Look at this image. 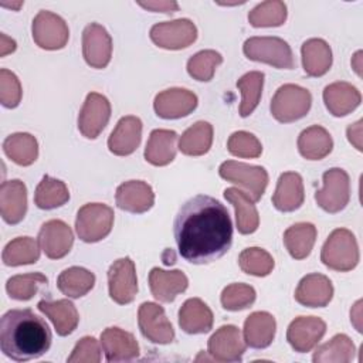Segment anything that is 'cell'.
I'll return each instance as SVG.
<instances>
[{"mask_svg":"<svg viewBox=\"0 0 363 363\" xmlns=\"http://www.w3.org/2000/svg\"><path fill=\"white\" fill-rule=\"evenodd\" d=\"M213 320L211 309L199 298L187 299L179 311V326L189 335L210 332Z\"/></svg>","mask_w":363,"mask_h":363,"instance_id":"83f0119b","label":"cell"},{"mask_svg":"<svg viewBox=\"0 0 363 363\" xmlns=\"http://www.w3.org/2000/svg\"><path fill=\"white\" fill-rule=\"evenodd\" d=\"M38 309L45 316L50 318L52 322L55 332L60 336L71 335L79 322V315L75 305L69 299H58V301H48L41 299L38 302Z\"/></svg>","mask_w":363,"mask_h":363,"instance_id":"4316f807","label":"cell"},{"mask_svg":"<svg viewBox=\"0 0 363 363\" xmlns=\"http://www.w3.org/2000/svg\"><path fill=\"white\" fill-rule=\"evenodd\" d=\"M264 85V72L250 71L237 81V88L241 91L242 99L240 104V115L242 118L250 116L258 106Z\"/></svg>","mask_w":363,"mask_h":363,"instance_id":"60d3db41","label":"cell"},{"mask_svg":"<svg viewBox=\"0 0 363 363\" xmlns=\"http://www.w3.org/2000/svg\"><path fill=\"white\" fill-rule=\"evenodd\" d=\"M240 268L254 277H267L274 269V258L262 248L251 247L242 250L238 257Z\"/></svg>","mask_w":363,"mask_h":363,"instance_id":"f6af8a7d","label":"cell"},{"mask_svg":"<svg viewBox=\"0 0 363 363\" xmlns=\"http://www.w3.org/2000/svg\"><path fill=\"white\" fill-rule=\"evenodd\" d=\"M149 286L152 295L164 303H170L179 294H183L189 286V279L180 269L164 271L162 268H152L149 272Z\"/></svg>","mask_w":363,"mask_h":363,"instance_id":"7402d4cb","label":"cell"},{"mask_svg":"<svg viewBox=\"0 0 363 363\" xmlns=\"http://www.w3.org/2000/svg\"><path fill=\"white\" fill-rule=\"evenodd\" d=\"M94 285L95 275L82 267L67 268L57 278V286L61 294L74 299L86 295Z\"/></svg>","mask_w":363,"mask_h":363,"instance_id":"8d00e7d4","label":"cell"},{"mask_svg":"<svg viewBox=\"0 0 363 363\" xmlns=\"http://www.w3.org/2000/svg\"><path fill=\"white\" fill-rule=\"evenodd\" d=\"M21 84L17 75L6 68L0 69V102L4 108H16L21 101Z\"/></svg>","mask_w":363,"mask_h":363,"instance_id":"c3c4849f","label":"cell"},{"mask_svg":"<svg viewBox=\"0 0 363 363\" xmlns=\"http://www.w3.org/2000/svg\"><path fill=\"white\" fill-rule=\"evenodd\" d=\"M286 20V6L284 1L272 0L257 4L248 13V21L252 27H278Z\"/></svg>","mask_w":363,"mask_h":363,"instance_id":"b9f144b4","label":"cell"},{"mask_svg":"<svg viewBox=\"0 0 363 363\" xmlns=\"http://www.w3.org/2000/svg\"><path fill=\"white\" fill-rule=\"evenodd\" d=\"M197 106V96L184 88H170L156 95L153 108L159 118L179 119L191 113Z\"/></svg>","mask_w":363,"mask_h":363,"instance_id":"e0dca14e","label":"cell"},{"mask_svg":"<svg viewBox=\"0 0 363 363\" xmlns=\"http://www.w3.org/2000/svg\"><path fill=\"white\" fill-rule=\"evenodd\" d=\"M48 282L47 277L41 272H30V274H21L14 275L9 278L6 284V291L10 295V298L17 301H28L31 299L38 288L41 285H45Z\"/></svg>","mask_w":363,"mask_h":363,"instance_id":"7bdbcfd3","label":"cell"},{"mask_svg":"<svg viewBox=\"0 0 363 363\" xmlns=\"http://www.w3.org/2000/svg\"><path fill=\"white\" fill-rule=\"evenodd\" d=\"M173 234L182 258L191 264H208L230 250L233 223L224 204L211 196L197 194L177 211Z\"/></svg>","mask_w":363,"mask_h":363,"instance_id":"6da1fadb","label":"cell"},{"mask_svg":"<svg viewBox=\"0 0 363 363\" xmlns=\"http://www.w3.org/2000/svg\"><path fill=\"white\" fill-rule=\"evenodd\" d=\"M27 211V189L18 180H7L0 187V213L7 224L20 223Z\"/></svg>","mask_w":363,"mask_h":363,"instance_id":"cb8c5ba5","label":"cell"},{"mask_svg":"<svg viewBox=\"0 0 363 363\" xmlns=\"http://www.w3.org/2000/svg\"><path fill=\"white\" fill-rule=\"evenodd\" d=\"M177 133L169 129H155L150 132L145 147V159L153 166H166L176 156Z\"/></svg>","mask_w":363,"mask_h":363,"instance_id":"1f68e13d","label":"cell"},{"mask_svg":"<svg viewBox=\"0 0 363 363\" xmlns=\"http://www.w3.org/2000/svg\"><path fill=\"white\" fill-rule=\"evenodd\" d=\"M242 51L248 60L272 65L278 69L295 67L289 44L279 37H251L245 40Z\"/></svg>","mask_w":363,"mask_h":363,"instance_id":"277c9868","label":"cell"},{"mask_svg":"<svg viewBox=\"0 0 363 363\" xmlns=\"http://www.w3.org/2000/svg\"><path fill=\"white\" fill-rule=\"evenodd\" d=\"M320 261L330 269L346 272L359 262V247L352 231L346 228L333 230L320 251Z\"/></svg>","mask_w":363,"mask_h":363,"instance_id":"3957f363","label":"cell"},{"mask_svg":"<svg viewBox=\"0 0 363 363\" xmlns=\"http://www.w3.org/2000/svg\"><path fill=\"white\" fill-rule=\"evenodd\" d=\"M139 6L150 10V11H156V13H166V14H172L174 11L179 10V4L176 1H167V0H156V1H139Z\"/></svg>","mask_w":363,"mask_h":363,"instance_id":"f907efd6","label":"cell"},{"mask_svg":"<svg viewBox=\"0 0 363 363\" xmlns=\"http://www.w3.org/2000/svg\"><path fill=\"white\" fill-rule=\"evenodd\" d=\"M14 50H16V41L1 33V35H0V55L4 57L7 54L13 52Z\"/></svg>","mask_w":363,"mask_h":363,"instance_id":"f5cc1de1","label":"cell"},{"mask_svg":"<svg viewBox=\"0 0 363 363\" xmlns=\"http://www.w3.org/2000/svg\"><path fill=\"white\" fill-rule=\"evenodd\" d=\"M138 323L142 335L152 343L169 345L174 340V329L164 309L155 302H143L139 306Z\"/></svg>","mask_w":363,"mask_h":363,"instance_id":"7c38bea8","label":"cell"},{"mask_svg":"<svg viewBox=\"0 0 363 363\" xmlns=\"http://www.w3.org/2000/svg\"><path fill=\"white\" fill-rule=\"evenodd\" d=\"M6 156L18 166H30L38 156L37 139L26 132H17L7 136L3 142Z\"/></svg>","mask_w":363,"mask_h":363,"instance_id":"e575fe53","label":"cell"},{"mask_svg":"<svg viewBox=\"0 0 363 363\" xmlns=\"http://www.w3.org/2000/svg\"><path fill=\"white\" fill-rule=\"evenodd\" d=\"M109 296L119 305L130 303L138 294V277L135 262L129 257L112 262L108 269Z\"/></svg>","mask_w":363,"mask_h":363,"instance_id":"30bf717a","label":"cell"},{"mask_svg":"<svg viewBox=\"0 0 363 363\" xmlns=\"http://www.w3.org/2000/svg\"><path fill=\"white\" fill-rule=\"evenodd\" d=\"M362 121H357L347 128V139L357 150H362Z\"/></svg>","mask_w":363,"mask_h":363,"instance_id":"816d5d0a","label":"cell"},{"mask_svg":"<svg viewBox=\"0 0 363 363\" xmlns=\"http://www.w3.org/2000/svg\"><path fill=\"white\" fill-rule=\"evenodd\" d=\"M218 174L224 180L245 189L247 194L254 201H258L262 197L268 184V173L264 167L242 162L227 160L221 163L218 167Z\"/></svg>","mask_w":363,"mask_h":363,"instance_id":"52a82bcc","label":"cell"},{"mask_svg":"<svg viewBox=\"0 0 363 363\" xmlns=\"http://www.w3.org/2000/svg\"><path fill=\"white\" fill-rule=\"evenodd\" d=\"M150 40L160 48L182 50L191 45L197 38V28L189 18L157 23L150 28Z\"/></svg>","mask_w":363,"mask_h":363,"instance_id":"8fae6325","label":"cell"},{"mask_svg":"<svg viewBox=\"0 0 363 363\" xmlns=\"http://www.w3.org/2000/svg\"><path fill=\"white\" fill-rule=\"evenodd\" d=\"M142 139V121L138 116L128 115L118 121L108 139L109 150L116 156L132 155Z\"/></svg>","mask_w":363,"mask_h":363,"instance_id":"44dd1931","label":"cell"},{"mask_svg":"<svg viewBox=\"0 0 363 363\" xmlns=\"http://www.w3.org/2000/svg\"><path fill=\"white\" fill-rule=\"evenodd\" d=\"M68 363H99L101 347L95 337L85 336L74 347L72 353L67 359Z\"/></svg>","mask_w":363,"mask_h":363,"instance_id":"681fc988","label":"cell"},{"mask_svg":"<svg viewBox=\"0 0 363 363\" xmlns=\"http://www.w3.org/2000/svg\"><path fill=\"white\" fill-rule=\"evenodd\" d=\"M48 323L31 309H10L0 319V349L14 362L38 359L51 346Z\"/></svg>","mask_w":363,"mask_h":363,"instance_id":"7a4b0ae2","label":"cell"},{"mask_svg":"<svg viewBox=\"0 0 363 363\" xmlns=\"http://www.w3.org/2000/svg\"><path fill=\"white\" fill-rule=\"evenodd\" d=\"M227 149L233 156L245 159H255L262 153L261 142L257 139V136L245 130L234 132L228 138Z\"/></svg>","mask_w":363,"mask_h":363,"instance_id":"7dc6e473","label":"cell"},{"mask_svg":"<svg viewBox=\"0 0 363 363\" xmlns=\"http://www.w3.org/2000/svg\"><path fill=\"white\" fill-rule=\"evenodd\" d=\"M326 332V323L318 316H298L286 330V340L295 352H311Z\"/></svg>","mask_w":363,"mask_h":363,"instance_id":"2e32d148","label":"cell"},{"mask_svg":"<svg viewBox=\"0 0 363 363\" xmlns=\"http://www.w3.org/2000/svg\"><path fill=\"white\" fill-rule=\"evenodd\" d=\"M323 102L333 116H345L360 105L362 95L352 84L337 81L323 89Z\"/></svg>","mask_w":363,"mask_h":363,"instance_id":"484cf974","label":"cell"},{"mask_svg":"<svg viewBox=\"0 0 363 363\" xmlns=\"http://www.w3.org/2000/svg\"><path fill=\"white\" fill-rule=\"evenodd\" d=\"M221 62L223 57L220 52L214 50H203L187 61V72L196 81L208 82L213 79L214 72Z\"/></svg>","mask_w":363,"mask_h":363,"instance_id":"ee69618b","label":"cell"},{"mask_svg":"<svg viewBox=\"0 0 363 363\" xmlns=\"http://www.w3.org/2000/svg\"><path fill=\"white\" fill-rule=\"evenodd\" d=\"M302 67L309 77L325 75L332 65V50L322 38H309L301 48Z\"/></svg>","mask_w":363,"mask_h":363,"instance_id":"4dcf8cb0","label":"cell"},{"mask_svg":"<svg viewBox=\"0 0 363 363\" xmlns=\"http://www.w3.org/2000/svg\"><path fill=\"white\" fill-rule=\"evenodd\" d=\"M115 201L121 210L140 214L152 208L155 203V193L146 182L129 180L116 189Z\"/></svg>","mask_w":363,"mask_h":363,"instance_id":"ffe728a7","label":"cell"},{"mask_svg":"<svg viewBox=\"0 0 363 363\" xmlns=\"http://www.w3.org/2000/svg\"><path fill=\"white\" fill-rule=\"evenodd\" d=\"M255 289L247 284H230L221 292V305L227 311H241L251 306L255 301Z\"/></svg>","mask_w":363,"mask_h":363,"instance_id":"bcb514c9","label":"cell"},{"mask_svg":"<svg viewBox=\"0 0 363 363\" xmlns=\"http://www.w3.org/2000/svg\"><path fill=\"white\" fill-rule=\"evenodd\" d=\"M82 55L92 68H105L112 57V38L98 23L88 24L82 31Z\"/></svg>","mask_w":363,"mask_h":363,"instance_id":"5bb4252c","label":"cell"},{"mask_svg":"<svg viewBox=\"0 0 363 363\" xmlns=\"http://www.w3.org/2000/svg\"><path fill=\"white\" fill-rule=\"evenodd\" d=\"M224 197L235 210V223L240 234H252L259 225V216L254 206V200L237 187L224 190Z\"/></svg>","mask_w":363,"mask_h":363,"instance_id":"f1b7e54d","label":"cell"},{"mask_svg":"<svg viewBox=\"0 0 363 363\" xmlns=\"http://www.w3.org/2000/svg\"><path fill=\"white\" fill-rule=\"evenodd\" d=\"M277 322L268 312H252L244 322V340L252 349L268 347L275 336Z\"/></svg>","mask_w":363,"mask_h":363,"instance_id":"f546056e","label":"cell"},{"mask_svg":"<svg viewBox=\"0 0 363 363\" xmlns=\"http://www.w3.org/2000/svg\"><path fill=\"white\" fill-rule=\"evenodd\" d=\"M101 346L106 362H129L139 356L135 336L116 326L106 328L101 333Z\"/></svg>","mask_w":363,"mask_h":363,"instance_id":"d6986e66","label":"cell"},{"mask_svg":"<svg viewBox=\"0 0 363 363\" xmlns=\"http://www.w3.org/2000/svg\"><path fill=\"white\" fill-rule=\"evenodd\" d=\"M213 143V126L199 121L183 132L179 139V149L187 156H201L207 153Z\"/></svg>","mask_w":363,"mask_h":363,"instance_id":"d590c367","label":"cell"},{"mask_svg":"<svg viewBox=\"0 0 363 363\" xmlns=\"http://www.w3.org/2000/svg\"><path fill=\"white\" fill-rule=\"evenodd\" d=\"M360 55H362V51H357V52L354 54V57H353V60L356 61V62H354V71L357 72L359 77L362 75V72H360V62H359V61H360Z\"/></svg>","mask_w":363,"mask_h":363,"instance_id":"db71d44e","label":"cell"},{"mask_svg":"<svg viewBox=\"0 0 363 363\" xmlns=\"http://www.w3.org/2000/svg\"><path fill=\"white\" fill-rule=\"evenodd\" d=\"M315 200L326 213L342 211L350 200L349 174L339 167L326 170L323 173V187L315 193Z\"/></svg>","mask_w":363,"mask_h":363,"instance_id":"ba28073f","label":"cell"},{"mask_svg":"<svg viewBox=\"0 0 363 363\" xmlns=\"http://www.w3.org/2000/svg\"><path fill=\"white\" fill-rule=\"evenodd\" d=\"M354 345L349 336L339 333L329 342L316 347L312 360L315 363H349L354 357Z\"/></svg>","mask_w":363,"mask_h":363,"instance_id":"f35d334b","label":"cell"},{"mask_svg":"<svg viewBox=\"0 0 363 363\" xmlns=\"http://www.w3.org/2000/svg\"><path fill=\"white\" fill-rule=\"evenodd\" d=\"M333 147L330 133L319 126L313 125L301 132L298 138V150L308 160H320L326 157Z\"/></svg>","mask_w":363,"mask_h":363,"instance_id":"d6a6232c","label":"cell"},{"mask_svg":"<svg viewBox=\"0 0 363 363\" xmlns=\"http://www.w3.org/2000/svg\"><path fill=\"white\" fill-rule=\"evenodd\" d=\"M40 244L31 237H17L3 250L1 259L7 267L34 264L40 258Z\"/></svg>","mask_w":363,"mask_h":363,"instance_id":"ab89813d","label":"cell"},{"mask_svg":"<svg viewBox=\"0 0 363 363\" xmlns=\"http://www.w3.org/2000/svg\"><path fill=\"white\" fill-rule=\"evenodd\" d=\"M33 40L44 50H61L69 38V30L62 17L52 11L41 10L33 20Z\"/></svg>","mask_w":363,"mask_h":363,"instance_id":"9c48e42d","label":"cell"},{"mask_svg":"<svg viewBox=\"0 0 363 363\" xmlns=\"http://www.w3.org/2000/svg\"><path fill=\"white\" fill-rule=\"evenodd\" d=\"M333 296V285L330 279L322 274H309L303 277L296 289L295 299L308 308H323Z\"/></svg>","mask_w":363,"mask_h":363,"instance_id":"603a6c76","label":"cell"},{"mask_svg":"<svg viewBox=\"0 0 363 363\" xmlns=\"http://www.w3.org/2000/svg\"><path fill=\"white\" fill-rule=\"evenodd\" d=\"M316 227L312 223H296L284 233V244L295 259L306 258L316 241Z\"/></svg>","mask_w":363,"mask_h":363,"instance_id":"836d02e7","label":"cell"},{"mask_svg":"<svg viewBox=\"0 0 363 363\" xmlns=\"http://www.w3.org/2000/svg\"><path fill=\"white\" fill-rule=\"evenodd\" d=\"M305 200L303 182L299 173L285 172L279 176L275 193L272 196V204L278 211L289 213L298 210Z\"/></svg>","mask_w":363,"mask_h":363,"instance_id":"d4e9b609","label":"cell"},{"mask_svg":"<svg viewBox=\"0 0 363 363\" xmlns=\"http://www.w3.org/2000/svg\"><path fill=\"white\" fill-rule=\"evenodd\" d=\"M74 242L72 230L62 220H50L44 223L38 233V244L43 252L51 259L65 257Z\"/></svg>","mask_w":363,"mask_h":363,"instance_id":"ac0fdd59","label":"cell"},{"mask_svg":"<svg viewBox=\"0 0 363 363\" xmlns=\"http://www.w3.org/2000/svg\"><path fill=\"white\" fill-rule=\"evenodd\" d=\"M312 105V95L306 88L295 84L279 86L271 101V113L281 123L303 118Z\"/></svg>","mask_w":363,"mask_h":363,"instance_id":"5b68a950","label":"cell"},{"mask_svg":"<svg viewBox=\"0 0 363 363\" xmlns=\"http://www.w3.org/2000/svg\"><path fill=\"white\" fill-rule=\"evenodd\" d=\"M113 210L102 203H88L77 213L75 230L84 242L104 240L113 225Z\"/></svg>","mask_w":363,"mask_h":363,"instance_id":"8992f818","label":"cell"},{"mask_svg":"<svg viewBox=\"0 0 363 363\" xmlns=\"http://www.w3.org/2000/svg\"><path fill=\"white\" fill-rule=\"evenodd\" d=\"M69 200V191L64 182L51 176H44L34 193V203L41 210H52L64 206Z\"/></svg>","mask_w":363,"mask_h":363,"instance_id":"74e56055","label":"cell"},{"mask_svg":"<svg viewBox=\"0 0 363 363\" xmlns=\"http://www.w3.org/2000/svg\"><path fill=\"white\" fill-rule=\"evenodd\" d=\"M111 118V104L106 96L98 92H89L78 115V129L88 138L95 139L108 125Z\"/></svg>","mask_w":363,"mask_h":363,"instance_id":"4fadbf2b","label":"cell"},{"mask_svg":"<svg viewBox=\"0 0 363 363\" xmlns=\"http://www.w3.org/2000/svg\"><path fill=\"white\" fill-rule=\"evenodd\" d=\"M245 340L241 330L234 325L218 328L208 339L207 349L217 362H240L245 352Z\"/></svg>","mask_w":363,"mask_h":363,"instance_id":"9a60e30c","label":"cell"}]
</instances>
